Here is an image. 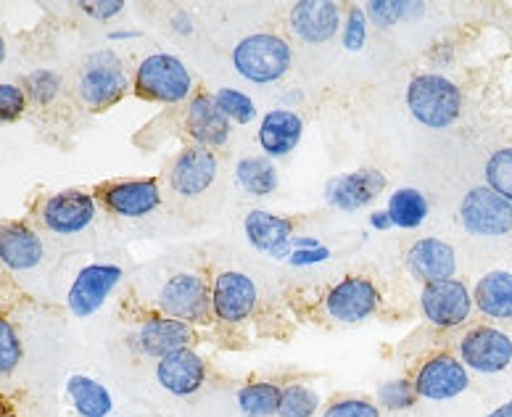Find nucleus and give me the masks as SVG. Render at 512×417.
<instances>
[{
    "instance_id": "nucleus-1",
    "label": "nucleus",
    "mask_w": 512,
    "mask_h": 417,
    "mask_svg": "<svg viewBox=\"0 0 512 417\" xmlns=\"http://www.w3.org/2000/svg\"><path fill=\"white\" fill-rule=\"evenodd\" d=\"M407 109L420 125L447 130L460 119L462 93L452 80L441 74H417L407 85Z\"/></svg>"
},
{
    "instance_id": "nucleus-2",
    "label": "nucleus",
    "mask_w": 512,
    "mask_h": 417,
    "mask_svg": "<svg viewBox=\"0 0 512 417\" xmlns=\"http://www.w3.org/2000/svg\"><path fill=\"white\" fill-rule=\"evenodd\" d=\"M293 64L291 45L270 32H256L243 37L233 48V66L243 80L256 85H270L283 80Z\"/></svg>"
},
{
    "instance_id": "nucleus-3",
    "label": "nucleus",
    "mask_w": 512,
    "mask_h": 417,
    "mask_svg": "<svg viewBox=\"0 0 512 417\" xmlns=\"http://www.w3.org/2000/svg\"><path fill=\"white\" fill-rule=\"evenodd\" d=\"M191 72L177 56L154 53L140 61L135 69V93L146 101L183 103L191 98Z\"/></svg>"
},
{
    "instance_id": "nucleus-4",
    "label": "nucleus",
    "mask_w": 512,
    "mask_h": 417,
    "mask_svg": "<svg viewBox=\"0 0 512 417\" xmlns=\"http://www.w3.org/2000/svg\"><path fill=\"white\" fill-rule=\"evenodd\" d=\"M130 88L125 64L114 51H96L90 53L80 69V82L77 93L82 103L93 111H103L114 106L119 98L125 96Z\"/></svg>"
},
{
    "instance_id": "nucleus-5",
    "label": "nucleus",
    "mask_w": 512,
    "mask_h": 417,
    "mask_svg": "<svg viewBox=\"0 0 512 417\" xmlns=\"http://www.w3.org/2000/svg\"><path fill=\"white\" fill-rule=\"evenodd\" d=\"M159 309L164 317L180 322H206L212 312V288L196 272H177L159 293Z\"/></svg>"
},
{
    "instance_id": "nucleus-6",
    "label": "nucleus",
    "mask_w": 512,
    "mask_h": 417,
    "mask_svg": "<svg viewBox=\"0 0 512 417\" xmlns=\"http://www.w3.org/2000/svg\"><path fill=\"white\" fill-rule=\"evenodd\" d=\"M460 220L465 230L483 238H497L512 230V204L489 185L473 188L465 193L460 204Z\"/></svg>"
},
{
    "instance_id": "nucleus-7",
    "label": "nucleus",
    "mask_w": 512,
    "mask_h": 417,
    "mask_svg": "<svg viewBox=\"0 0 512 417\" xmlns=\"http://www.w3.org/2000/svg\"><path fill=\"white\" fill-rule=\"evenodd\" d=\"M460 362L481 375L505 373L512 365V338L491 325L468 330L460 341Z\"/></svg>"
},
{
    "instance_id": "nucleus-8",
    "label": "nucleus",
    "mask_w": 512,
    "mask_h": 417,
    "mask_svg": "<svg viewBox=\"0 0 512 417\" xmlns=\"http://www.w3.org/2000/svg\"><path fill=\"white\" fill-rule=\"evenodd\" d=\"M415 391L420 399L428 402H449L454 396H460L468 391L470 373L468 367L462 365L460 359L452 354H433L417 367Z\"/></svg>"
},
{
    "instance_id": "nucleus-9",
    "label": "nucleus",
    "mask_w": 512,
    "mask_h": 417,
    "mask_svg": "<svg viewBox=\"0 0 512 417\" xmlns=\"http://www.w3.org/2000/svg\"><path fill=\"white\" fill-rule=\"evenodd\" d=\"M420 307H423L425 320L436 328H457L462 322H468L473 312V296L460 280H436V283H425L420 293Z\"/></svg>"
},
{
    "instance_id": "nucleus-10",
    "label": "nucleus",
    "mask_w": 512,
    "mask_h": 417,
    "mask_svg": "<svg viewBox=\"0 0 512 417\" xmlns=\"http://www.w3.org/2000/svg\"><path fill=\"white\" fill-rule=\"evenodd\" d=\"M378 304H381V293L373 280L367 278L338 280L325 296V312L330 315V320L341 322V325H357V322L373 317Z\"/></svg>"
},
{
    "instance_id": "nucleus-11",
    "label": "nucleus",
    "mask_w": 512,
    "mask_h": 417,
    "mask_svg": "<svg viewBox=\"0 0 512 417\" xmlns=\"http://www.w3.org/2000/svg\"><path fill=\"white\" fill-rule=\"evenodd\" d=\"M122 280V267L117 264H88L77 272L69 296H66V307L74 317H90L96 315L103 307V301L109 299L111 291L119 286Z\"/></svg>"
},
{
    "instance_id": "nucleus-12",
    "label": "nucleus",
    "mask_w": 512,
    "mask_h": 417,
    "mask_svg": "<svg viewBox=\"0 0 512 417\" xmlns=\"http://www.w3.org/2000/svg\"><path fill=\"white\" fill-rule=\"evenodd\" d=\"M98 217L96 198L82 191H61L56 196L45 198L40 209L43 225L56 235H77L88 230Z\"/></svg>"
},
{
    "instance_id": "nucleus-13",
    "label": "nucleus",
    "mask_w": 512,
    "mask_h": 417,
    "mask_svg": "<svg viewBox=\"0 0 512 417\" xmlns=\"http://www.w3.org/2000/svg\"><path fill=\"white\" fill-rule=\"evenodd\" d=\"M101 204L117 217L140 220L154 214L161 206V191L156 180H122V183H106L98 188Z\"/></svg>"
},
{
    "instance_id": "nucleus-14",
    "label": "nucleus",
    "mask_w": 512,
    "mask_h": 417,
    "mask_svg": "<svg viewBox=\"0 0 512 417\" xmlns=\"http://www.w3.org/2000/svg\"><path fill=\"white\" fill-rule=\"evenodd\" d=\"M256 293L254 280L243 272L227 270L220 272L212 283V315L222 322H243L254 312Z\"/></svg>"
},
{
    "instance_id": "nucleus-15",
    "label": "nucleus",
    "mask_w": 512,
    "mask_h": 417,
    "mask_svg": "<svg viewBox=\"0 0 512 417\" xmlns=\"http://www.w3.org/2000/svg\"><path fill=\"white\" fill-rule=\"evenodd\" d=\"M217 177V156L204 146L185 148L183 154L172 161L169 169V188L177 196L193 198L209 191V185Z\"/></svg>"
},
{
    "instance_id": "nucleus-16",
    "label": "nucleus",
    "mask_w": 512,
    "mask_h": 417,
    "mask_svg": "<svg viewBox=\"0 0 512 417\" xmlns=\"http://www.w3.org/2000/svg\"><path fill=\"white\" fill-rule=\"evenodd\" d=\"M156 381L172 396H193L206 383V362L193 349H180L156 362Z\"/></svg>"
},
{
    "instance_id": "nucleus-17",
    "label": "nucleus",
    "mask_w": 512,
    "mask_h": 417,
    "mask_svg": "<svg viewBox=\"0 0 512 417\" xmlns=\"http://www.w3.org/2000/svg\"><path fill=\"white\" fill-rule=\"evenodd\" d=\"M291 30L304 43H328L341 30V6L330 0H301L291 8Z\"/></svg>"
},
{
    "instance_id": "nucleus-18",
    "label": "nucleus",
    "mask_w": 512,
    "mask_h": 417,
    "mask_svg": "<svg viewBox=\"0 0 512 417\" xmlns=\"http://www.w3.org/2000/svg\"><path fill=\"white\" fill-rule=\"evenodd\" d=\"M138 349L151 359H164L180 349H191L193 328L175 317H151L135 333Z\"/></svg>"
},
{
    "instance_id": "nucleus-19",
    "label": "nucleus",
    "mask_w": 512,
    "mask_h": 417,
    "mask_svg": "<svg viewBox=\"0 0 512 417\" xmlns=\"http://www.w3.org/2000/svg\"><path fill=\"white\" fill-rule=\"evenodd\" d=\"M386 188V175L381 169H357L349 175L336 177L328 185L330 204L344 212H357L362 206L373 204Z\"/></svg>"
},
{
    "instance_id": "nucleus-20",
    "label": "nucleus",
    "mask_w": 512,
    "mask_h": 417,
    "mask_svg": "<svg viewBox=\"0 0 512 417\" xmlns=\"http://www.w3.org/2000/svg\"><path fill=\"white\" fill-rule=\"evenodd\" d=\"M185 130L196 140V146L212 151L230 140V119L222 114L212 96H196L185 111Z\"/></svg>"
},
{
    "instance_id": "nucleus-21",
    "label": "nucleus",
    "mask_w": 512,
    "mask_h": 417,
    "mask_svg": "<svg viewBox=\"0 0 512 417\" xmlns=\"http://www.w3.org/2000/svg\"><path fill=\"white\" fill-rule=\"evenodd\" d=\"M407 267L423 283L452 280L454 270H457V254L441 238H420L407 254Z\"/></svg>"
},
{
    "instance_id": "nucleus-22",
    "label": "nucleus",
    "mask_w": 512,
    "mask_h": 417,
    "mask_svg": "<svg viewBox=\"0 0 512 417\" xmlns=\"http://www.w3.org/2000/svg\"><path fill=\"white\" fill-rule=\"evenodd\" d=\"M43 257L45 246L35 230L27 225L0 227V262L6 264L8 270H35Z\"/></svg>"
},
{
    "instance_id": "nucleus-23",
    "label": "nucleus",
    "mask_w": 512,
    "mask_h": 417,
    "mask_svg": "<svg viewBox=\"0 0 512 417\" xmlns=\"http://www.w3.org/2000/svg\"><path fill=\"white\" fill-rule=\"evenodd\" d=\"M301 135H304V122L299 114L291 109H275L264 114L256 140L267 156H288L299 146Z\"/></svg>"
},
{
    "instance_id": "nucleus-24",
    "label": "nucleus",
    "mask_w": 512,
    "mask_h": 417,
    "mask_svg": "<svg viewBox=\"0 0 512 417\" xmlns=\"http://www.w3.org/2000/svg\"><path fill=\"white\" fill-rule=\"evenodd\" d=\"M243 230H246L251 246L267 251V254H283L286 246H291V222L278 214L264 212V209H254L246 214Z\"/></svg>"
},
{
    "instance_id": "nucleus-25",
    "label": "nucleus",
    "mask_w": 512,
    "mask_h": 417,
    "mask_svg": "<svg viewBox=\"0 0 512 417\" xmlns=\"http://www.w3.org/2000/svg\"><path fill=\"white\" fill-rule=\"evenodd\" d=\"M476 307L494 320H512V272L497 270L483 275L476 286Z\"/></svg>"
},
{
    "instance_id": "nucleus-26",
    "label": "nucleus",
    "mask_w": 512,
    "mask_h": 417,
    "mask_svg": "<svg viewBox=\"0 0 512 417\" xmlns=\"http://www.w3.org/2000/svg\"><path fill=\"white\" fill-rule=\"evenodd\" d=\"M66 394L80 417H109L114 410L109 388L93 381L90 375H72L66 381Z\"/></svg>"
},
{
    "instance_id": "nucleus-27",
    "label": "nucleus",
    "mask_w": 512,
    "mask_h": 417,
    "mask_svg": "<svg viewBox=\"0 0 512 417\" xmlns=\"http://www.w3.org/2000/svg\"><path fill=\"white\" fill-rule=\"evenodd\" d=\"M283 386L272 381H254L238 391L235 402L243 417H275L280 410Z\"/></svg>"
},
{
    "instance_id": "nucleus-28",
    "label": "nucleus",
    "mask_w": 512,
    "mask_h": 417,
    "mask_svg": "<svg viewBox=\"0 0 512 417\" xmlns=\"http://www.w3.org/2000/svg\"><path fill=\"white\" fill-rule=\"evenodd\" d=\"M431 212V206H428V198L423 193L417 191V188H399L394 196L388 198L386 214L391 225L402 227V230H415L425 222Z\"/></svg>"
},
{
    "instance_id": "nucleus-29",
    "label": "nucleus",
    "mask_w": 512,
    "mask_h": 417,
    "mask_svg": "<svg viewBox=\"0 0 512 417\" xmlns=\"http://www.w3.org/2000/svg\"><path fill=\"white\" fill-rule=\"evenodd\" d=\"M235 180L251 196H270L278 188V169L267 156H249L238 161Z\"/></svg>"
},
{
    "instance_id": "nucleus-30",
    "label": "nucleus",
    "mask_w": 512,
    "mask_h": 417,
    "mask_svg": "<svg viewBox=\"0 0 512 417\" xmlns=\"http://www.w3.org/2000/svg\"><path fill=\"white\" fill-rule=\"evenodd\" d=\"M317 410H320V394L315 388L304 386V383L283 386L278 417H315Z\"/></svg>"
},
{
    "instance_id": "nucleus-31",
    "label": "nucleus",
    "mask_w": 512,
    "mask_h": 417,
    "mask_svg": "<svg viewBox=\"0 0 512 417\" xmlns=\"http://www.w3.org/2000/svg\"><path fill=\"white\" fill-rule=\"evenodd\" d=\"M486 185L512 204V148H499L486 161Z\"/></svg>"
},
{
    "instance_id": "nucleus-32",
    "label": "nucleus",
    "mask_w": 512,
    "mask_h": 417,
    "mask_svg": "<svg viewBox=\"0 0 512 417\" xmlns=\"http://www.w3.org/2000/svg\"><path fill=\"white\" fill-rule=\"evenodd\" d=\"M417 399L420 396L415 391V383L407 381V378H396V381H388L378 388V407L388 412L412 410Z\"/></svg>"
},
{
    "instance_id": "nucleus-33",
    "label": "nucleus",
    "mask_w": 512,
    "mask_h": 417,
    "mask_svg": "<svg viewBox=\"0 0 512 417\" xmlns=\"http://www.w3.org/2000/svg\"><path fill=\"white\" fill-rule=\"evenodd\" d=\"M214 103L220 106V111L225 114L230 122H238V125H249L256 119V106L246 93L235 88H222L217 90V96H214Z\"/></svg>"
},
{
    "instance_id": "nucleus-34",
    "label": "nucleus",
    "mask_w": 512,
    "mask_h": 417,
    "mask_svg": "<svg viewBox=\"0 0 512 417\" xmlns=\"http://www.w3.org/2000/svg\"><path fill=\"white\" fill-rule=\"evenodd\" d=\"M22 362V341L6 317H0V378H6Z\"/></svg>"
},
{
    "instance_id": "nucleus-35",
    "label": "nucleus",
    "mask_w": 512,
    "mask_h": 417,
    "mask_svg": "<svg viewBox=\"0 0 512 417\" xmlns=\"http://www.w3.org/2000/svg\"><path fill=\"white\" fill-rule=\"evenodd\" d=\"M367 16L373 19L378 27H394L410 16L412 8H423L420 3H404V0H370L367 3Z\"/></svg>"
},
{
    "instance_id": "nucleus-36",
    "label": "nucleus",
    "mask_w": 512,
    "mask_h": 417,
    "mask_svg": "<svg viewBox=\"0 0 512 417\" xmlns=\"http://www.w3.org/2000/svg\"><path fill=\"white\" fill-rule=\"evenodd\" d=\"M320 417H381V407L362 396H341L330 402Z\"/></svg>"
},
{
    "instance_id": "nucleus-37",
    "label": "nucleus",
    "mask_w": 512,
    "mask_h": 417,
    "mask_svg": "<svg viewBox=\"0 0 512 417\" xmlns=\"http://www.w3.org/2000/svg\"><path fill=\"white\" fill-rule=\"evenodd\" d=\"M59 93L61 77L56 72L40 69V72L30 74V80H27V98H32L35 103H51Z\"/></svg>"
},
{
    "instance_id": "nucleus-38",
    "label": "nucleus",
    "mask_w": 512,
    "mask_h": 417,
    "mask_svg": "<svg viewBox=\"0 0 512 417\" xmlns=\"http://www.w3.org/2000/svg\"><path fill=\"white\" fill-rule=\"evenodd\" d=\"M367 43V14L362 8L354 6L346 16V24H344V48L346 51H362Z\"/></svg>"
},
{
    "instance_id": "nucleus-39",
    "label": "nucleus",
    "mask_w": 512,
    "mask_h": 417,
    "mask_svg": "<svg viewBox=\"0 0 512 417\" xmlns=\"http://www.w3.org/2000/svg\"><path fill=\"white\" fill-rule=\"evenodd\" d=\"M27 109V90L19 85H0V122H14Z\"/></svg>"
},
{
    "instance_id": "nucleus-40",
    "label": "nucleus",
    "mask_w": 512,
    "mask_h": 417,
    "mask_svg": "<svg viewBox=\"0 0 512 417\" xmlns=\"http://www.w3.org/2000/svg\"><path fill=\"white\" fill-rule=\"evenodd\" d=\"M80 8L85 14H90L93 19H111V16H117L125 3H119V0H96V3H80Z\"/></svg>"
},
{
    "instance_id": "nucleus-41",
    "label": "nucleus",
    "mask_w": 512,
    "mask_h": 417,
    "mask_svg": "<svg viewBox=\"0 0 512 417\" xmlns=\"http://www.w3.org/2000/svg\"><path fill=\"white\" fill-rule=\"evenodd\" d=\"M322 259H328V249H312V251H296L291 257L293 264H315V262H322Z\"/></svg>"
},
{
    "instance_id": "nucleus-42",
    "label": "nucleus",
    "mask_w": 512,
    "mask_h": 417,
    "mask_svg": "<svg viewBox=\"0 0 512 417\" xmlns=\"http://www.w3.org/2000/svg\"><path fill=\"white\" fill-rule=\"evenodd\" d=\"M486 417H512V399H510V402L502 404V407H497L494 412H489Z\"/></svg>"
},
{
    "instance_id": "nucleus-43",
    "label": "nucleus",
    "mask_w": 512,
    "mask_h": 417,
    "mask_svg": "<svg viewBox=\"0 0 512 417\" xmlns=\"http://www.w3.org/2000/svg\"><path fill=\"white\" fill-rule=\"evenodd\" d=\"M373 225L375 227H388V225H391V220H388L386 212H378V214H373Z\"/></svg>"
},
{
    "instance_id": "nucleus-44",
    "label": "nucleus",
    "mask_w": 512,
    "mask_h": 417,
    "mask_svg": "<svg viewBox=\"0 0 512 417\" xmlns=\"http://www.w3.org/2000/svg\"><path fill=\"white\" fill-rule=\"evenodd\" d=\"M6 59V43H3V37H0V61Z\"/></svg>"
}]
</instances>
